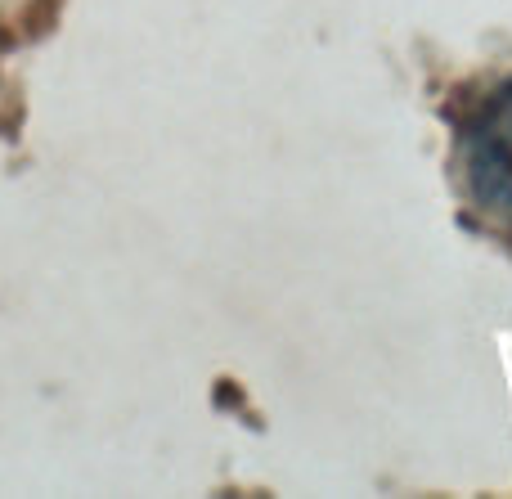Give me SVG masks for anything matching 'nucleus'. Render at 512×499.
I'll list each match as a JSON object with an SVG mask.
<instances>
[{"label":"nucleus","instance_id":"nucleus-1","mask_svg":"<svg viewBox=\"0 0 512 499\" xmlns=\"http://www.w3.org/2000/svg\"><path fill=\"white\" fill-rule=\"evenodd\" d=\"M459 171L472 203L512 230V77L468 113L459 131Z\"/></svg>","mask_w":512,"mask_h":499}]
</instances>
